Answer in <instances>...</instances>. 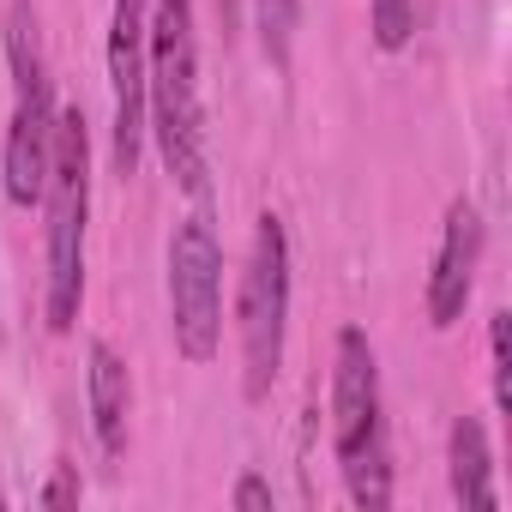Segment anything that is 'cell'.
<instances>
[{"instance_id": "1", "label": "cell", "mask_w": 512, "mask_h": 512, "mask_svg": "<svg viewBox=\"0 0 512 512\" xmlns=\"http://www.w3.org/2000/svg\"><path fill=\"white\" fill-rule=\"evenodd\" d=\"M145 127L181 193H205V109H199V31L193 0H151L145 19Z\"/></svg>"}, {"instance_id": "2", "label": "cell", "mask_w": 512, "mask_h": 512, "mask_svg": "<svg viewBox=\"0 0 512 512\" xmlns=\"http://www.w3.org/2000/svg\"><path fill=\"white\" fill-rule=\"evenodd\" d=\"M43 211H49L43 314H49V332L67 338L79 326V302H85V217H91V127H85V109H61L55 115Z\"/></svg>"}, {"instance_id": "3", "label": "cell", "mask_w": 512, "mask_h": 512, "mask_svg": "<svg viewBox=\"0 0 512 512\" xmlns=\"http://www.w3.org/2000/svg\"><path fill=\"white\" fill-rule=\"evenodd\" d=\"M332 446L344 464V488L362 512L392 506V452H386V398H380V362L362 326L338 332L332 362Z\"/></svg>"}, {"instance_id": "4", "label": "cell", "mask_w": 512, "mask_h": 512, "mask_svg": "<svg viewBox=\"0 0 512 512\" xmlns=\"http://www.w3.org/2000/svg\"><path fill=\"white\" fill-rule=\"evenodd\" d=\"M7 61H13V127H7V145H0V187H7L13 205H43L61 103H55V79H49L31 0H13V13H7Z\"/></svg>"}, {"instance_id": "5", "label": "cell", "mask_w": 512, "mask_h": 512, "mask_svg": "<svg viewBox=\"0 0 512 512\" xmlns=\"http://www.w3.org/2000/svg\"><path fill=\"white\" fill-rule=\"evenodd\" d=\"M235 326H241V392L266 404L284 374V332H290V235L278 211H260V223H253Z\"/></svg>"}, {"instance_id": "6", "label": "cell", "mask_w": 512, "mask_h": 512, "mask_svg": "<svg viewBox=\"0 0 512 512\" xmlns=\"http://www.w3.org/2000/svg\"><path fill=\"white\" fill-rule=\"evenodd\" d=\"M169 332L187 362H211L223 338V241L199 211L169 235Z\"/></svg>"}, {"instance_id": "7", "label": "cell", "mask_w": 512, "mask_h": 512, "mask_svg": "<svg viewBox=\"0 0 512 512\" xmlns=\"http://www.w3.org/2000/svg\"><path fill=\"white\" fill-rule=\"evenodd\" d=\"M145 19L151 0H115L109 19V97H115V175L127 181L139 169V145H145Z\"/></svg>"}, {"instance_id": "8", "label": "cell", "mask_w": 512, "mask_h": 512, "mask_svg": "<svg viewBox=\"0 0 512 512\" xmlns=\"http://www.w3.org/2000/svg\"><path fill=\"white\" fill-rule=\"evenodd\" d=\"M476 266H482V211L470 199L446 205V229H440V253L428 272V326H458L476 290Z\"/></svg>"}, {"instance_id": "9", "label": "cell", "mask_w": 512, "mask_h": 512, "mask_svg": "<svg viewBox=\"0 0 512 512\" xmlns=\"http://www.w3.org/2000/svg\"><path fill=\"white\" fill-rule=\"evenodd\" d=\"M85 392H91V434H97L103 458H121L127 452V416H133V374L109 338H91Z\"/></svg>"}, {"instance_id": "10", "label": "cell", "mask_w": 512, "mask_h": 512, "mask_svg": "<svg viewBox=\"0 0 512 512\" xmlns=\"http://www.w3.org/2000/svg\"><path fill=\"white\" fill-rule=\"evenodd\" d=\"M446 464H452V500H458V506H476V512H494V506H500V494H494V452H488L482 416L464 410V416L452 422Z\"/></svg>"}, {"instance_id": "11", "label": "cell", "mask_w": 512, "mask_h": 512, "mask_svg": "<svg viewBox=\"0 0 512 512\" xmlns=\"http://www.w3.org/2000/svg\"><path fill=\"white\" fill-rule=\"evenodd\" d=\"M296 25H302V0H253V31L266 43V61L284 73L296 55Z\"/></svg>"}, {"instance_id": "12", "label": "cell", "mask_w": 512, "mask_h": 512, "mask_svg": "<svg viewBox=\"0 0 512 512\" xmlns=\"http://www.w3.org/2000/svg\"><path fill=\"white\" fill-rule=\"evenodd\" d=\"M368 7H374V43L386 55H398L416 31V0H368Z\"/></svg>"}, {"instance_id": "13", "label": "cell", "mask_w": 512, "mask_h": 512, "mask_svg": "<svg viewBox=\"0 0 512 512\" xmlns=\"http://www.w3.org/2000/svg\"><path fill=\"white\" fill-rule=\"evenodd\" d=\"M488 356H494V404L500 416H512V362H506V314L488 320Z\"/></svg>"}, {"instance_id": "14", "label": "cell", "mask_w": 512, "mask_h": 512, "mask_svg": "<svg viewBox=\"0 0 512 512\" xmlns=\"http://www.w3.org/2000/svg\"><path fill=\"white\" fill-rule=\"evenodd\" d=\"M229 506H235V512H272V506H278V494H272V482H266V476H253V470H247V476L235 482Z\"/></svg>"}, {"instance_id": "15", "label": "cell", "mask_w": 512, "mask_h": 512, "mask_svg": "<svg viewBox=\"0 0 512 512\" xmlns=\"http://www.w3.org/2000/svg\"><path fill=\"white\" fill-rule=\"evenodd\" d=\"M79 494H85V482H79V464H61L55 476H49V488L37 494V506H79Z\"/></svg>"}]
</instances>
